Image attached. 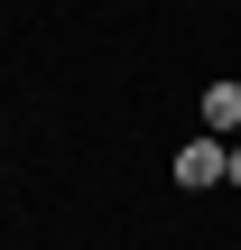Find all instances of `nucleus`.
Masks as SVG:
<instances>
[{"mask_svg":"<svg viewBox=\"0 0 241 250\" xmlns=\"http://www.w3.org/2000/svg\"><path fill=\"white\" fill-rule=\"evenodd\" d=\"M176 186H232V148L223 139H186L176 148Z\"/></svg>","mask_w":241,"mask_h":250,"instance_id":"f257e3e1","label":"nucleus"},{"mask_svg":"<svg viewBox=\"0 0 241 250\" xmlns=\"http://www.w3.org/2000/svg\"><path fill=\"white\" fill-rule=\"evenodd\" d=\"M204 139L241 148V83H214V93H204Z\"/></svg>","mask_w":241,"mask_h":250,"instance_id":"f03ea898","label":"nucleus"},{"mask_svg":"<svg viewBox=\"0 0 241 250\" xmlns=\"http://www.w3.org/2000/svg\"><path fill=\"white\" fill-rule=\"evenodd\" d=\"M232 186H241V148H232Z\"/></svg>","mask_w":241,"mask_h":250,"instance_id":"7ed1b4c3","label":"nucleus"}]
</instances>
